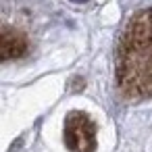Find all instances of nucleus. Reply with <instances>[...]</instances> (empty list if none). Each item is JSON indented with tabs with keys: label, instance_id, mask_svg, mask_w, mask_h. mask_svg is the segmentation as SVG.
<instances>
[{
	"label": "nucleus",
	"instance_id": "obj_1",
	"mask_svg": "<svg viewBox=\"0 0 152 152\" xmlns=\"http://www.w3.org/2000/svg\"><path fill=\"white\" fill-rule=\"evenodd\" d=\"M117 88L125 100L152 98V9L133 13L117 42Z\"/></svg>",
	"mask_w": 152,
	"mask_h": 152
},
{
	"label": "nucleus",
	"instance_id": "obj_3",
	"mask_svg": "<svg viewBox=\"0 0 152 152\" xmlns=\"http://www.w3.org/2000/svg\"><path fill=\"white\" fill-rule=\"evenodd\" d=\"M29 52V38L27 34H23L21 29L2 27V34H0V58L4 63L13 61V58H21Z\"/></svg>",
	"mask_w": 152,
	"mask_h": 152
},
{
	"label": "nucleus",
	"instance_id": "obj_2",
	"mask_svg": "<svg viewBox=\"0 0 152 152\" xmlns=\"http://www.w3.org/2000/svg\"><path fill=\"white\" fill-rule=\"evenodd\" d=\"M63 140L69 152H96V123L83 110H71L65 117Z\"/></svg>",
	"mask_w": 152,
	"mask_h": 152
},
{
	"label": "nucleus",
	"instance_id": "obj_4",
	"mask_svg": "<svg viewBox=\"0 0 152 152\" xmlns=\"http://www.w3.org/2000/svg\"><path fill=\"white\" fill-rule=\"evenodd\" d=\"M65 2H69V4H73V7H83V4L90 2V0H65Z\"/></svg>",
	"mask_w": 152,
	"mask_h": 152
}]
</instances>
